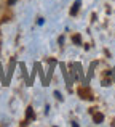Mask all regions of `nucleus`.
Returning <instances> with one entry per match:
<instances>
[{"mask_svg":"<svg viewBox=\"0 0 115 127\" xmlns=\"http://www.w3.org/2000/svg\"><path fill=\"white\" fill-rule=\"evenodd\" d=\"M78 8H80V0H77V2L74 3V6H72V10H70V15H72V16H74V15H77Z\"/></svg>","mask_w":115,"mask_h":127,"instance_id":"obj_1","label":"nucleus"},{"mask_svg":"<svg viewBox=\"0 0 115 127\" xmlns=\"http://www.w3.org/2000/svg\"><path fill=\"white\" fill-rule=\"evenodd\" d=\"M93 118H94V122H98V124H99V122H101V121L104 119V116L101 114V113H96V114H94Z\"/></svg>","mask_w":115,"mask_h":127,"instance_id":"obj_2","label":"nucleus"},{"mask_svg":"<svg viewBox=\"0 0 115 127\" xmlns=\"http://www.w3.org/2000/svg\"><path fill=\"white\" fill-rule=\"evenodd\" d=\"M74 42L78 43V42H80V37H78V35H75V37H74Z\"/></svg>","mask_w":115,"mask_h":127,"instance_id":"obj_4","label":"nucleus"},{"mask_svg":"<svg viewBox=\"0 0 115 127\" xmlns=\"http://www.w3.org/2000/svg\"><path fill=\"white\" fill-rule=\"evenodd\" d=\"M15 2H16V0H8V3H10V5H13Z\"/></svg>","mask_w":115,"mask_h":127,"instance_id":"obj_5","label":"nucleus"},{"mask_svg":"<svg viewBox=\"0 0 115 127\" xmlns=\"http://www.w3.org/2000/svg\"><path fill=\"white\" fill-rule=\"evenodd\" d=\"M27 116H29V118H32V116H34V114H32V108H27Z\"/></svg>","mask_w":115,"mask_h":127,"instance_id":"obj_3","label":"nucleus"}]
</instances>
